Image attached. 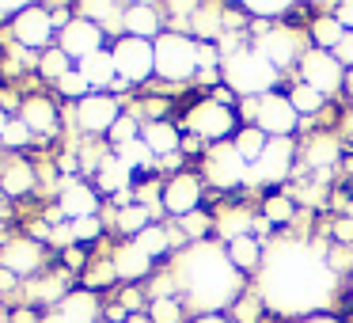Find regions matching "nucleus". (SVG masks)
<instances>
[{"instance_id": "1", "label": "nucleus", "mask_w": 353, "mask_h": 323, "mask_svg": "<svg viewBox=\"0 0 353 323\" xmlns=\"http://www.w3.org/2000/svg\"><path fill=\"white\" fill-rule=\"evenodd\" d=\"M330 289H334L330 259L323 255V247L300 244V239L277 244L259 266V297L274 312H315L330 300Z\"/></svg>"}, {"instance_id": "2", "label": "nucleus", "mask_w": 353, "mask_h": 323, "mask_svg": "<svg viewBox=\"0 0 353 323\" xmlns=\"http://www.w3.org/2000/svg\"><path fill=\"white\" fill-rule=\"evenodd\" d=\"M171 274H175V285L186 293V300L201 315H221V308L236 304L247 293L243 274L232 266L228 251H221L216 244H205V239L179 255Z\"/></svg>"}, {"instance_id": "3", "label": "nucleus", "mask_w": 353, "mask_h": 323, "mask_svg": "<svg viewBox=\"0 0 353 323\" xmlns=\"http://www.w3.org/2000/svg\"><path fill=\"white\" fill-rule=\"evenodd\" d=\"M221 69H224L228 88L236 95H243V99H262V95H274L277 69L254 46H243V50H236L232 57H224Z\"/></svg>"}, {"instance_id": "4", "label": "nucleus", "mask_w": 353, "mask_h": 323, "mask_svg": "<svg viewBox=\"0 0 353 323\" xmlns=\"http://www.w3.org/2000/svg\"><path fill=\"white\" fill-rule=\"evenodd\" d=\"M156 46V77L171 80V84H186L190 77H198V39L179 31H163Z\"/></svg>"}, {"instance_id": "5", "label": "nucleus", "mask_w": 353, "mask_h": 323, "mask_svg": "<svg viewBox=\"0 0 353 323\" xmlns=\"http://www.w3.org/2000/svg\"><path fill=\"white\" fill-rule=\"evenodd\" d=\"M110 57H114L118 77H122L130 88L145 84V80L156 72V46L145 42V39H130V35H122V39L114 42V50H110Z\"/></svg>"}, {"instance_id": "6", "label": "nucleus", "mask_w": 353, "mask_h": 323, "mask_svg": "<svg viewBox=\"0 0 353 323\" xmlns=\"http://www.w3.org/2000/svg\"><path fill=\"white\" fill-rule=\"evenodd\" d=\"M186 130H190L194 137H201V141H216V145H221L224 137L239 133L236 130V110L221 107L216 99H201V103H194V107L186 110Z\"/></svg>"}, {"instance_id": "7", "label": "nucleus", "mask_w": 353, "mask_h": 323, "mask_svg": "<svg viewBox=\"0 0 353 323\" xmlns=\"http://www.w3.org/2000/svg\"><path fill=\"white\" fill-rule=\"evenodd\" d=\"M205 179L216 186V190H232V186H243L247 183V171H251V164L239 156V148L232 145V141H221V145H213L205 153Z\"/></svg>"}, {"instance_id": "8", "label": "nucleus", "mask_w": 353, "mask_h": 323, "mask_svg": "<svg viewBox=\"0 0 353 323\" xmlns=\"http://www.w3.org/2000/svg\"><path fill=\"white\" fill-rule=\"evenodd\" d=\"M0 266L12 270L16 277H39L46 274V244H39V239L31 236H12L4 239V247H0Z\"/></svg>"}, {"instance_id": "9", "label": "nucleus", "mask_w": 353, "mask_h": 323, "mask_svg": "<svg viewBox=\"0 0 353 323\" xmlns=\"http://www.w3.org/2000/svg\"><path fill=\"white\" fill-rule=\"evenodd\" d=\"M300 80L327 99L330 92H338V88L345 84V69L338 65V57L330 54V50H307V54L300 57Z\"/></svg>"}, {"instance_id": "10", "label": "nucleus", "mask_w": 353, "mask_h": 323, "mask_svg": "<svg viewBox=\"0 0 353 323\" xmlns=\"http://www.w3.org/2000/svg\"><path fill=\"white\" fill-rule=\"evenodd\" d=\"M292 156H296V148H292L289 137H270L266 153H262L259 160L251 164V171H247V183H281L292 171Z\"/></svg>"}, {"instance_id": "11", "label": "nucleus", "mask_w": 353, "mask_h": 323, "mask_svg": "<svg viewBox=\"0 0 353 323\" xmlns=\"http://www.w3.org/2000/svg\"><path fill=\"white\" fill-rule=\"evenodd\" d=\"M103 39H107V35H103L99 23L77 16V19H69V27H65L61 35H57V46H61L65 54L80 65V61H88V57L103 54Z\"/></svg>"}, {"instance_id": "12", "label": "nucleus", "mask_w": 353, "mask_h": 323, "mask_svg": "<svg viewBox=\"0 0 353 323\" xmlns=\"http://www.w3.org/2000/svg\"><path fill=\"white\" fill-rule=\"evenodd\" d=\"M54 31H57V23H54V16H50L46 8H23L16 19H12V35H16V42L23 50H50V42H54Z\"/></svg>"}, {"instance_id": "13", "label": "nucleus", "mask_w": 353, "mask_h": 323, "mask_svg": "<svg viewBox=\"0 0 353 323\" xmlns=\"http://www.w3.org/2000/svg\"><path fill=\"white\" fill-rule=\"evenodd\" d=\"M118 118H122V107L107 92H92L88 99L77 103V126L84 133H110Z\"/></svg>"}, {"instance_id": "14", "label": "nucleus", "mask_w": 353, "mask_h": 323, "mask_svg": "<svg viewBox=\"0 0 353 323\" xmlns=\"http://www.w3.org/2000/svg\"><path fill=\"white\" fill-rule=\"evenodd\" d=\"M254 126H259L266 137H289V133L300 126V115L292 110L289 95H262L259 115H254Z\"/></svg>"}, {"instance_id": "15", "label": "nucleus", "mask_w": 353, "mask_h": 323, "mask_svg": "<svg viewBox=\"0 0 353 323\" xmlns=\"http://www.w3.org/2000/svg\"><path fill=\"white\" fill-rule=\"evenodd\" d=\"M57 206H61L65 221H84V217H99V194H95V186H92V183H84V179H65V175H61Z\"/></svg>"}, {"instance_id": "16", "label": "nucleus", "mask_w": 353, "mask_h": 323, "mask_svg": "<svg viewBox=\"0 0 353 323\" xmlns=\"http://www.w3.org/2000/svg\"><path fill=\"white\" fill-rule=\"evenodd\" d=\"M198 206H201V179L198 175H175V179H168L163 183V209L168 213H175L179 221L183 217H190V213H198Z\"/></svg>"}, {"instance_id": "17", "label": "nucleus", "mask_w": 353, "mask_h": 323, "mask_svg": "<svg viewBox=\"0 0 353 323\" xmlns=\"http://www.w3.org/2000/svg\"><path fill=\"white\" fill-rule=\"evenodd\" d=\"M19 118L23 126L34 133V137H54L61 130V115H57V103L46 99V95H27L19 103Z\"/></svg>"}, {"instance_id": "18", "label": "nucleus", "mask_w": 353, "mask_h": 323, "mask_svg": "<svg viewBox=\"0 0 353 323\" xmlns=\"http://www.w3.org/2000/svg\"><path fill=\"white\" fill-rule=\"evenodd\" d=\"M254 50H259V54L266 57V61L274 65L277 72H281V69H289V65L296 61V57H304V54H300L296 35H292L289 27H285V31H277V27H274V31H266L259 42H254Z\"/></svg>"}, {"instance_id": "19", "label": "nucleus", "mask_w": 353, "mask_h": 323, "mask_svg": "<svg viewBox=\"0 0 353 323\" xmlns=\"http://www.w3.org/2000/svg\"><path fill=\"white\" fill-rule=\"evenodd\" d=\"M110 262H114L118 282H141V277L152 274V262H156V259H148V255L141 251V247L133 244V239H125V244L118 247L114 255H110Z\"/></svg>"}, {"instance_id": "20", "label": "nucleus", "mask_w": 353, "mask_h": 323, "mask_svg": "<svg viewBox=\"0 0 353 323\" xmlns=\"http://www.w3.org/2000/svg\"><path fill=\"white\" fill-rule=\"evenodd\" d=\"M125 35L130 39H145V42H156L160 39V12L152 4H125Z\"/></svg>"}, {"instance_id": "21", "label": "nucleus", "mask_w": 353, "mask_h": 323, "mask_svg": "<svg viewBox=\"0 0 353 323\" xmlns=\"http://www.w3.org/2000/svg\"><path fill=\"white\" fill-rule=\"evenodd\" d=\"M141 141H145L148 148H152L156 160H163V156H175L179 148H183V137H179V130L171 122H145L141 126Z\"/></svg>"}, {"instance_id": "22", "label": "nucleus", "mask_w": 353, "mask_h": 323, "mask_svg": "<svg viewBox=\"0 0 353 323\" xmlns=\"http://www.w3.org/2000/svg\"><path fill=\"white\" fill-rule=\"evenodd\" d=\"M133 175H137V171L125 168V164L110 153L107 160L99 164V171H95V186H99L103 194H110V198H114V194H122V190H133Z\"/></svg>"}, {"instance_id": "23", "label": "nucleus", "mask_w": 353, "mask_h": 323, "mask_svg": "<svg viewBox=\"0 0 353 323\" xmlns=\"http://www.w3.org/2000/svg\"><path fill=\"white\" fill-rule=\"evenodd\" d=\"M34 186H39V168L27 160H12L8 171L0 175V190H4V198H23V194H34Z\"/></svg>"}, {"instance_id": "24", "label": "nucleus", "mask_w": 353, "mask_h": 323, "mask_svg": "<svg viewBox=\"0 0 353 323\" xmlns=\"http://www.w3.org/2000/svg\"><path fill=\"white\" fill-rule=\"evenodd\" d=\"M57 312L65 315L69 323H99V300H95V293L92 289H72L69 297L57 304Z\"/></svg>"}, {"instance_id": "25", "label": "nucleus", "mask_w": 353, "mask_h": 323, "mask_svg": "<svg viewBox=\"0 0 353 323\" xmlns=\"http://www.w3.org/2000/svg\"><path fill=\"white\" fill-rule=\"evenodd\" d=\"M77 69H80V77L92 84V92H110V84L118 80V69H114V57H110V50H103V54L80 61Z\"/></svg>"}, {"instance_id": "26", "label": "nucleus", "mask_w": 353, "mask_h": 323, "mask_svg": "<svg viewBox=\"0 0 353 323\" xmlns=\"http://www.w3.org/2000/svg\"><path fill=\"white\" fill-rule=\"evenodd\" d=\"M72 69H77V61H72L61 46H50V50L39 54V77L46 80V84H54V88H57V80H65Z\"/></svg>"}, {"instance_id": "27", "label": "nucleus", "mask_w": 353, "mask_h": 323, "mask_svg": "<svg viewBox=\"0 0 353 323\" xmlns=\"http://www.w3.org/2000/svg\"><path fill=\"white\" fill-rule=\"evenodd\" d=\"M228 259H232V266L243 274V270H259L262 266V247H259V239H251V236H239V239H232L228 244Z\"/></svg>"}, {"instance_id": "28", "label": "nucleus", "mask_w": 353, "mask_h": 323, "mask_svg": "<svg viewBox=\"0 0 353 323\" xmlns=\"http://www.w3.org/2000/svg\"><path fill=\"white\" fill-rule=\"evenodd\" d=\"M148 224H152V213H148L145 206H137V202H133V206H125V209H118V213H114V228L122 232V236H133V239H137L141 232L148 228Z\"/></svg>"}, {"instance_id": "29", "label": "nucleus", "mask_w": 353, "mask_h": 323, "mask_svg": "<svg viewBox=\"0 0 353 323\" xmlns=\"http://www.w3.org/2000/svg\"><path fill=\"white\" fill-rule=\"evenodd\" d=\"M345 35H350V31H345V27L338 23L334 16H319V19H312V42H315L319 50H334L338 42L345 39Z\"/></svg>"}, {"instance_id": "30", "label": "nucleus", "mask_w": 353, "mask_h": 323, "mask_svg": "<svg viewBox=\"0 0 353 323\" xmlns=\"http://www.w3.org/2000/svg\"><path fill=\"white\" fill-rule=\"evenodd\" d=\"M133 244H137L141 251L148 255V259H160V255L171 251V228H163V224H148V228L141 232Z\"/></svg>"}, {"instance_id": "31", "label": "nucleus", "mask_w": 353, "mask_h": 323, "mask_svg": "<svg viewBox=\"0 0 353 323\" xmlns=\"http://www.w3.org/2000/svg\"><path fill=\"white\" fill-rule=\"evenodd\" d=\"M266 141H270V137L259 130V126H247V130H239L236 137H232V145L239 148V156H243L247 164H254L262 153H266Z\"/></svg>"}, {"instance_id": "32", "label": "nucleus", "mask_w": 353, "mask_h": 323, "mask_svg": "<svg viewBox=\"0 0 353 323\" xmlns=\"http://www.w3.org/2000/svg\"><path fill=\"white\" fill-rule=\"evenodd\" d=\"M114 156L125 164V168H133V171H145V168H156V164H160L152 156V148H148L141 137L130 141V145H122V148H114Z\"/></svg>"}, {"instance_id": "33", "label": "nucleus", "mask_w": 353, "mask_h": 323, "mask_svg": "<svg viewBox=\"0 0 353 323\" xmlns=\"http://www.w3.org/2000/svg\"><path fill=\"white\" fill-rule=\"evenodd\" d=\"M304 156H307V164H312V168H330V164L342 156V145H338L334 137H315L312 145H307Z\"/></svg>"}, {"instance_id": "34", "label": "nucleus", "mask_w": 353, "mask_h": 323, "mask_svg": "<svg viewBox=\"0 0 353 323\" xmlns=\"http://www.w3.org/2000/svg\"><path fill=\"white\" fill-rule=\"evenodd\" d=\"M31 141H34V133L27 130L23 118L16 115V118L8 122V130H4V137H0V148H4V153H19V148H27Z\"/></svg>"}, {"instance_id": "35", "label": "nucleus", "mask_w": 353, "mask_h": 323, "mask_svg": "<svg viewBox=\"0 0 353 323\" xmlns=\"http://www.w3.org/2000/svg\"><path fill=\"white\" fill-rule=\"evenodd\" d=\"M110 282H118L114 262L110 259H95L92 266L84 270V289H103V285H110Z\"/></svg>"}, {"instance_id": "36", "label": "nucleus", "mask_w": 353, "mask_h": 323, "mask_svg": "<svg viewBox=\"0 0 353 323\" xmlns=\"http://www.w3.org/2000/svg\"><path fill=\"white\" fill-rule=\"evenodd\" d=\"M148 320L152 323H183V304L175 297H160L148 304Z\"/></svg>"}, {"instance_id": "37", "label": "nucleus", "mask_w": 353, "mask_h": 323, "mask_svg": "<svg viewBox=\"0 0 353 323\" xmlns=\"http://www.w3.org/2000/svg\"><path fill=\"white\" fill-rule=\"evenodd\" d=\"M289 103H292V110L304 118V115H315V110L323 107V95L312 92L307 84H300V88H292V92H289Z\"/></svg>"}, {"instance_id": "38", "label": "nucleus", "mask_w": 353, "mask_h": 323, "mask_svg": "<svg viewBox=\"0 0 353 323\" xmlns=\"http://www.w3.org/2000/svg\"><path fill=\"white\" fill-rule=\"evenodd\" d=\"M107 137H110V148H122V145H130V141H137V137H141V122H137L133 115H122V118L114 122V130L107 133Z\"/></svg>"}, {"instance_id": "39", "label": "nucleus", "mask_w": 353, "mask_h": 323, "mask_svg": "<svg viewBox=\"0 0 353 323\" xmlns=\"http://www.w3.org/2000/svg\"><path fill=\"white\" fill-rule=\"evenodd\" d=\"M57 95H65V99H77V103H80V99H88V95H92V84L80 77V69H72L65 80H57Z\"/></svg>"}, {"instance_id": "40", "label": "nucleus", "mask_w": 353, "mask_h": 323, "mask_svg": "<svg viewBox=\"0 0 353 323\" xmlns=\"http://www.w3.org/2000/svg\"><path fill=\"white\" fill-rule=\"evenodd\" d=\"M262 217H266L270 224L292 221V198H285V194H270V198H266V209H262Z\"/></svg>"}, {"instance_id": "41", "label": "nucleus", "mask_w": 353, "mask_h": 323, "mask_svg": "<svg viewBox=\"0 0 353 323\" xmlns=\"http://www.w3.org/2000/svg\"><path fill=\"white\" fill-rule=\"evenodd\" d=\"M232 308H236V323H259L262 297H259V293H243V297H239Z\"/></svg>"}, {"instance_id": "42", "label": "nucleus", "mask_w": 353, "mask_h": 323, "mask_svg": "<svg viewBox=\"0 0 353 323\" xmlns=\"http://www.w3.org/2000/svg\"><path fill=\"white\" fill-rule=\"evenodd\" d=\"M72 236H77V244H80V247L95 244V239L103 236V221H99V217H84V221H72Z\"/></svg>"}, {"instance_id": "43", "label": "nucleus", "mask_w": 353, "mask_h": 323, "mask_svg": "<svg viewBox=\"0 0 353 323\" xmlns=\"http://www.w3.org/2000/svg\"><path fill=\"white\" fill-rule=\"evenodd\" d=\"M205 232H209V217L201 213V209H198V213H190V217H183V236L186 239L201 244V236H205Z\"/></svg>"}, {"instance_id": "44", "label": "nucleus", "mask_w": 353, "mask_h": 323, "mask_svg": "<svg viewBox=\"0 0 353 323\" xmlns=\"http://www.w3.org/2000/svg\"><path fill=\"white\" fill-rule=\"evenodd\" d=\"M216 65H224L216 42H198V72H209V69H216Z\"/></svg>"}, {"instance_id": "45", "label": "nucleus", "mask_w": 353, "mask_h": 323, "mask_svg": "<svg viewBox=\"0 0 353 323\" xmlns=\"http://www.w3.org/2000/svg\"><path fill=\"white\" fill-rule=\"evenodd\" d=\"M243 12H251V16H285V12H289V4H270V0H251V4H243Z\"/></svg>"}, {"instance_id": "46", "label": "nucleus", "mask_w": 353, "mask_h": 323, "mask_svg": "<svg viewBox=\"0 0 353 323\" xmlns=\"http://www.w3.org/2000/svg\"><path fill=\"white\" fill-rule=\"evenodd\" d=\"M330 54H334V57H338V65H342V69H345V72H350V69H353V31H350V35H345V39H342V42H338V46H334V50H330Z\"/></svg>"}, {"instance_id": "47", "label": "nucleus", "mask_w": 353, "mask_h": 323, "mask_svg": "<svg viewBox=\"0 0 353 323\" xmlns=\"http://www.w3.org/2000/svg\"><path fill=\"white\" fill-rule=\"evenodd\" d=\"M4 320H8V323H42V315H39V308H34V304H23V308H12Z\"/></svg>"}, {"instance_id": "48", "label": "nucleus", "mask_w": 353, "mask_h": 323, "mask_svg": "<svg viewBox=\"0 0 353 323\" xmlns=\"http://www.w3.org/2000/svg\"><path fill=\"white\" fill-rule=\"evenodd\" d=\"M61 259H65V266H69V270H80V266H84L88 270V247H69V251H61Z\"/></svg>"}, {"instance_id": "49", "label": "nucleus", "mask_w": 353, "mask_h": 323, "mask_svg": "<svg viewBox=\"0 0 353 323\" xmlns=\"http://www.w3.org/2000/svg\"><path fill=\"white\" fill-rule=\"evenodd\" d=\"M334 19L345 27V31H353V0H350V4H338V8H334Z\"/></svg>"}, {"instance_id": "50", "label": "nucleus", "mask_w": 353, "mask_h": 323, "mask_svg": "<svg viewBox=\"0 0 353 323\" xmlns=\"http://www.w3.org/2000/svg\"><path fill=\"white\" fill-rule=\"evenodd\" d=\"M334 239H342V244H353V221H350V217L334 224Z\"/></svg>"}, {"instance_id": "51", "label": "nucleus", "mask_w": 353, "mask_h": 323, "mask_svg": "<svg viewBox=\"0 0 353 323\" xmlns=\"http://www.w3.org/2000/svg\"><path fill=\"white\" fill-rule=\"evenodd\" d=\"M213 99L221 103V107H232V103H236V92H232V88H216Z\"/></svg>"}, {"instance_id": "52", "label": "nucleus", "mask_w": 353, "mask_h": 323, "mask_svg": "<svg viewBox=\"0 0 353 323\" xmlns=\"http://www.w3.org/2000/svg\"><path fill=\"white\" fill-rule=\"evenodd\" d=\"M183 153H201V137L186 133V137H183Z\"/></svg>"}, {"instance_id": "53", "label": "nucleus", "mask_w": 353, "mask_h": 323, "mask_svg": "<svg viewBox=\"0 0 353 323\" xmlns=\"http://www.w3.org/2000/svg\"><path fill=\"white\" fill-rule=\"evenodd\" d=\"M190 323H236V320H224V315H198V320Z\"/></svg>"}, {"instance_id": "54", "label": "nucleus", "mask_w": 353, "mask_h": 323, "mask_svg": "<svg viewBox=\"0 0 353 323\" xmlns=\"http://www.w3.org/2000/svg\"><path fill=\"white\" fill-rule=\"evenodd\" d=\"M42 323H69V320H65V315L54 308V312H46V315H42Z\"/></svg>"}, {"instance_id": "55", "label": "nucleus", "mask_w": 353, "mask_h": 323, "mask_svg": "<svg viewBox=\"0 0 353 323\" xmlns=\"http://www.w3.org/2000/svg\"><path fill=\"white\" fill-rule=\"evenodd\" d=\"M300 323H342V320H330V315H307V320H300Z\"/></svg>"}, {"instance_id": "56", "label": "nucleus", "mask_w": 353, "mask_h": 323, "mask_svg": "<svg viewBox=\"0 0 353 323\" xmlns=\"http://www.w3.org/2000/svg\"><path fill=\"white\" fill-rule=\"evenodd\" d=\"M8 122H12V115L4 107H0V137H4V130H8Z\"/></svg>"}, {"instance_id": "57", "label": "nucleus", "mask_w": 353, "mask_h": 323, "mask_svg": "<svg viewBox=\"0 0 353 323\" xmlns=\"http://www.w3.org/2000/svg\"><path fill=\"white\" fill-rule=\"evenodd\" d=\"M160 164H168V168H179V164H183V156H179V153H175V156H163Z\"/></svg>"}, {"instance_id": "58", "label": "nucleus", "mask_w": 353, "mask_h": 323, "mask_svg": "<svg viewBox=\"0 0 353 323\" xmlns=\"http://www.w3.org/2000/svg\"><path fill=\"white\" fill-rule=\"evenodd\" d=\"M345 88H350V92H353V69L345 72Z\"/></svg>"}, {"instance_id": "59", "label": "nucleus", "mask_w": 353, "mask_h": 323, "mask_svg": "<svg viewBox=\"0 0 353 323\" xmlns=\"http://www.w3.org/2000/svg\"><path fill=\"white\" fill-rule=\"evenodd\" d=\"M4 12H23V8H0V16H4ZM0 23H4V19H0Z\"/></svg>"}, {"instance_id": "60", "label": "nucleus", "mask_w": 353, "mask_h": 323, "mask_svg": "<svg viewBox=\"0 0 353 323\" xmlns=\"http://www.w3.org/2000/svg\"><path fill=\"white\" fill-rule=\"evenodd\" d=\"M345 217H350V221H353V202H350V213H345Z\"/></svg>"}]
</instances>
